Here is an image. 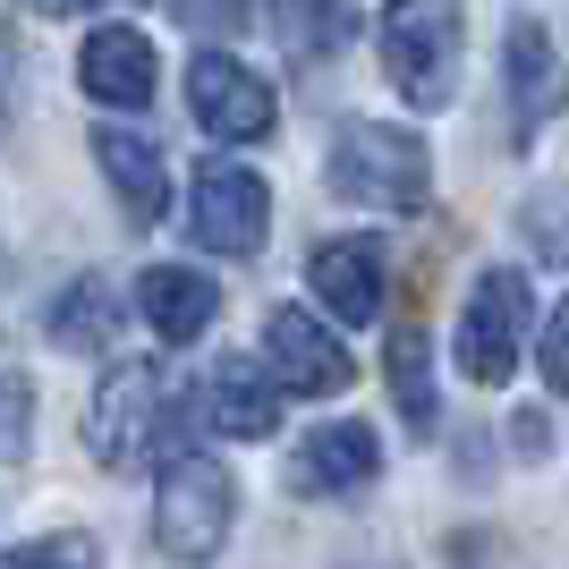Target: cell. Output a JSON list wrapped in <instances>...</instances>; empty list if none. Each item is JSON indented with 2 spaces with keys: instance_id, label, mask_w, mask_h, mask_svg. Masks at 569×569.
Segmentation results:
<instances>
[{
  "instance_id": "cell-1",
  "label": "cell",
  "mask_w": 569,
  "mask_h": 569,
  "mask_svg": "<svg viewBox=\"0 0 569 569\" xmlns=\"http://www.w3.org/2000/svg\"><path fill=\"white\" fill-rule=\"evenodd\" d=\"M188 442V408L162 391V375L144 366V357H128V366H111L94 391V417H86V451L102 459V468H144V459H162Z\"/></svg>"
},
{
  "instance_id": "cell-2",
  "label": "cell",
  "mask_w": 569,
  "mask_h": 569,
  "mask_svg": "<svg viewBox=\"0 0 569 569\" xmlns=\"http://www.w3.org/2000/svg\"><path fill=\"white\" fill-rule=\"evenodd\" d=\"M349 204L366 213H426V188H433V162L426 144L408 137V128H382V119H349L332 137V162H323Z\"/></svg>"
},
{
  "instance_id": "cell-3",
  "label": "cell",
  "mask_w": 569,
  "mask_h": 569,
  "mask_svg": "<svg viewBox=\"0 0 569 569\" xmlns=\"http://www.w3.org/2000/svg\"><path fill=\"white\" fill-rule=\"evenodd\" d=\"M382 69L417 111L459 94V0H382Z\"/></svg>"
},
{
  "instance_id": "cell-4",
  "label": "cell",
  "mask_w": 569,
  "mask_h": 569,
  "mask_svg": "<svg viewBox=\"0 0 569 569\" xmlns=\"http://www.w3.org/2000/svg\"><path fill=\"white\" fill-rule=\"evenodd\" d=\"M230 519H238V485L230 468H213V459H170L162 493H153V545L170 552V561H213L221 545H230Z\"/></svg>"
},
{
  "instance_id": "cell-5",
  "label": "cell",
  "mask_w": 569,
  "mask_h": 569,
  "mask_svg": "<svg viewBox=\"0 0 569 569\" xmlns=\"http://www.w3.org/2000/svg\"><path fill=\"white\" fill-rule=\"evenodd\" d=\"M527 281L519 272H476L468 307H459V375L468 382H510V366H519L527 349Z\"/></svg>"
},
{
  "instance_id": "cell-6",
  "label": "cell",
  "mask_w": 569,
  "mask_h": 569,
  "mask_svg": "<svg viewBox=\"0 0 569 569\" xmlns=\"http://www.w3.org/2000/svg\"><path fill=\"white\" fill-rule=\"evenodd\" d=\"M263 230H272V188L238 162H204L188 196V238L204 256H256Z\"/></svg>"
},
{
  "instance_id": "cell-7",
  "label": "cell",
  "mask_w": 569,
  "mask_h": 569,
  "mask_svg": "<svg viewBox=\"0 0 569 569\" xmlns=\"http://www.w3.org/2000/svg\"><path fill=\"white\" fill-rule=\"evenodd\" d=\"M188 102L221 144H256V137H272V119H281L272 86H263L256 69H238L230 51H196L188 60Z\"/></svg>"
},
{
  "instance_id": "cell-8",
  "label": "cell",
  "mask_w": 569,
  "mask_h": 569,
  "mask_svg": "<svg viewBox=\"0 0 569 569\" xmlns=\"http://www.w3.org/2000/svg\"><path fill=\"white\" fill-rule=\"evenodd\" d=\"M263 375L281 382V391H298V400H332L340 382H349V349L307 307H272L263 315Z\"/></svg>"
},
{
  "instance_id": "cell-9",
  "label": "cell",
  "mask_w": 569,
  "mask_h": 569,
  "mask_svg": "<svg viewBox=\"0 0 569 569\" xmlns=\"http://www.w3.org/2000/svg\"><path fill=\"white\" fill-rule=\"evenodd\" d=\"M382 272H391V263H382L375 238H323V247H315V263H307V281H315V298H323V315H332V323H349V332L382 315Z\"/></svg>"
},
{
  "instance_id": "cell-10",
  "label": "cell",
  "mask_w": 569,
  "mask_h": 569,
  "mask_svg": "<svg viewBox=\"0 0 569 569\" xmlns=\"http://www.w3.org/2000/svg\"><path fill=\"white\" fill-rule=\"evenodd\" d=\"M77 86L111 111H144L153 102V43H144L137 26H94L86 51H77Z\"/></svg>"
},
{
  "instance_id": "cell-11",
  "label": "cell",
  "mask_w": 569,
  "mask_h": 569,
  "mask_svg": "<svg viewBox=\"0 0 569 569\" xmlns=\"http://www.w3.org/2000/svg\"><path fill=\"white\" fill-rule=\"evenodd\" d=\"M86 144H94L102 179H111L119 213L153 230V221L170 213V170H162V153H153V137H137V128H94Z\"/></svg>"
},
{
  "instance_id": "cell-12",
  "label": "cell",
  "mask_w": 569,
  "mask_h": 569,
  "mask_svg": "<svg viewBox=\"0 0 569 569\" xmlns=\"http://www.w3.org/2000/svg\"><path fill=\"white\" fill-rule=\"evenodd\" d=\"M501 69H510V137H536L552 111H561V60H552V34L536 18L510 26V43H501Z\"/></svg>"
},
{
  "instance_id": "cell-13",
  "label": "cell",
  "mask_w": 569,
  "mask_h": 569,
  "mask_svg": "<svg viewBox=\"0 0 569 569\" xmlns=\"http://www.w3.org/2000/svg\"><path fill=\"white\" fill-rule=\"evenodd\" d=\"M382 468V442L357 417H340V426H315L307 451H298V468H289V485L298 493H357V485H375Z\"/></svg>"
},
{
  "instance_id": "cell-14",
  "label": "cell",
  "mask_w": 569,
  "mask_h": 569,
  "mask_svg": "<svg viewBox=\"0 0 569 569\" xmlns=\"http://www.w3.org/2000/svg\"><path fill=\"white\" fill-rule=\"evenodd\" d=\"M204 408H213V426L238 433V442H263V433L281 426V382H263L256 357H221L213 375H204Z\"/></svg>"
},
{
  "instance_id": "cell-15",
  "label": "cell",
  "mask_w": 569,
  "mask_h": 569,
  "mask_svg": "<svg viewBox=\"0 0 569 569\" xmlns=\"http://www.w3.org/2000/svg\"><path fill=\"white\" fill-rule=\"evenodd\" d=\"M137 307H144V323L170 340V349H188L204 323H213V307H221V289L204 281V272H188V263H153L137 281Z\"/></svg>"
},
{
  "instance_id": "cell-16",
  "label": "cell",
  "mask_w": 569,
  "mask_h": 569,
  "mask_svg": "<svg viewBox=\"0 0 569 569\" xmlns=\"http://www.w3.org/2000/svg\"><path fill=\"white\" fill-rule=\"evenodd\" d=\"M272 34H281L289 60H332L357 34V9L349 0H272Z\"/></svg>"
},
{
  "instance_id": "cell-17",
  "label": "cell",
  "mask_w": 569,
  "mask_h": 569,
  "mask_svg": "<svg viewBox=\"0 0 569 569\" xmlns=\"http://www.w3.org/2000/svg\"><path fill=\"white\" fill-rule=\"evenodd\" d=\"M111 332H119L111 281H69L60 298H51V340H60V349H102Z\"/></svg>"
},
{
  "instance_id": "cell-18",
  "label": "cell",
  "mask_w": 569,
  "mask_h": 569,
  "mask_svg": "<svg viewBox=\"0 0 569 569\" xmlns=\"http://www.w3.org/2000/svg\"><path fill=\"white\" fill-rule=\"evenodd\" d=\"M391 400H400L408 426H433V340L417 315L391 332Z\"/></svg>"
},
{
  "instance_id": "cell-19",
  "label": "cell",
  "mask_w": 569,
  "mask_h": 569,
  "mask_svg": "<svg viewBox=\"0 0 569 569\" xmlns=\"http://www.w3.org/2000/svg\"><path fill=\"white\" fill-rule=\"evenodd\" d=\"M519 238H527L545 263H569V179H561V188H536V196L519 204Z\"/></svg>"
},
{
  "instance_id": "cell-20",
  "label": "cell",
  "mask_w": 569,
  "mask_h": 569,
  "mask_svg": "<svg viewBox=\"0 0 569 569\" xmlns=\"http://www.w3.org/2000/svg\"><path fill=\"white\" fill-rule=\"evenodd\" d=\"M26 451H34V382L0 375V468H18Z\"/></svg>"
},
{
  "instance_id": "cell-21",
  "label": "cell",
  "mask_w": 569,
  "mask_h": 569,
  "mask_svg": "<svg viewBox=\"0 0 569 569\" xmlns=\"http://www.w3.org/2000/svg\"><path fill=\"white\" fill-rule=\"evenodd\" d=\"M179 9V26H196V34H247V0H170Z\"/></svg>"
},
{
  "instance_id": "cell-22",
  "label": "cell",
  "mask_w": 569,
  "mask_h": 569,
  "mask_svg": "<svg viewBox=\"0 0 569 569\" xmlns=\"http://www.w3.org/2000/svg\"><path fill=\"white\" fill-rule=\"evenodd\" d=\"M9 569H94V545H86V536H43V545H26Z\"/></svg>"
},
{
  "instance_id": "cell-23",
  "label": "cell",
  "mask_w": 569,
  "mask_h": 569,
  "mask_svg": "<svg viewBox=\"0 0 569 569\" xmlns=\"http://www.w3.org/2000/svg\"><path fill=\"white\" fill-rule=\"evenodd\" d=\"M536 357H545V382L569 400V298L552 307V323H545V349H536Z\"/></svg>"
}]
</instances>
